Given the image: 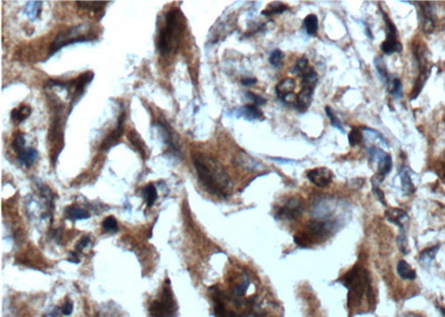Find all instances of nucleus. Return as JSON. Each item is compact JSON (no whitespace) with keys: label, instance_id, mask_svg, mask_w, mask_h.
I'll list each match as a JSON object with an SVG mask.
<instances>
[{"label":"nucleus","instance_id":"nucleus-24","mask_svg":"<svg viewBox=\"0 0 445 317\" xmlns=\"http://www.w3.org/2000/svg\"><path fill=\"white\" fill-rule=\"evenodd\" d=\"M387 86V90L390 91V94L396 98V99H400L402 97V83L401 80L398 78H390L389 82L386 83Z\"/></svg>","mask_w":445,"mask_h":317},{"label":"nucleus","instance_id":"nucleus-3","mask_svg":"<svg viewBox=\"0 0 445 317\" xmlns=\"http://www.w3.org/2000/svg\"><path fill=\"white\" fill-rule=\"evenodd\" d=\"M344 285L349 288V302H358L363 296H368L370 293V283L368 273L356 265L343 277Z\"/></svg>","mask_w":445,"mask_h":317},{"label":"nucleus","instance_id":"nucleus-16","mask_svg":"<svg viewBox=\"0 0 445 317\" xmlns=\"http://www.w3.org/2000/svg\"><path fill=\"white\" fill-rule=\"evenodd\" d=\"M381 50L385 55L392 54H400L403 50L402 44L398 42L397 38H386L381 45Z\"/></svg>","mask_w":445,"mask_h":317},{"label":"nucleus","instance_id":"nucleus-17","mask_svg":"<svg viewBox=\"0 0 445 317\" xmlns=\"http://www.w3.org/2000/svg\"><path fill=\"white\" fill-rule=\"evenodd\" d=\"M141 195L142 198L145 199V203L147 204L148 207H152L155 201L157 200L158 194H157V189L155 187L154 184H148L144 188L141 189Z\"/></svg>","mask_w":445,"mask_h":317},{"label":"nucleus","instance_id":"nucleus-26","mask_svg":"<svg viewBox=\"0 0 445 317\" xmlns=\"http://www.w3.org/2000/svg\"><path fill=\"white\" fill-rule=\"evenodd\" d=\"M30 114H31L30 107L21 106L19 108L14 109V111L11 112V119L15 120V122L21 123V122H24L25 119H27L28 117H29Z\"/></svg>","mask_w":445,"mask_h":317},{"label":"nucleus","instance_id":"nucleus-19","mask_svg":"<svg viewBox=\"0 0 445 317\" xmlns=\"http://www.w3.org/2000/svg\"><path fill=\"white\" fill-rule=\"evenodd\" d=\"M303 27H304V29L306 30V32L310 34V36H316L317 31H318L317 16L314 15V14L306 16L305 19L303 20Z\"/></svg>","mask_w":445,"mask_h":317},{"label":"nucleus","instance_id":"nucleus-23","mask_svg":"<svg viewBox=\"0 0 445 317\" xmlns=\"http://www.w3.org/2000/svg\"><path fill=\"white\" fill-rule=\"evenodd\" d=\"M66 218L69 221H82L86 220L90 215L87 210L82 208H76V207H68L66 209Z\"/></svg>","mask_w":445,"mask_h":317},{"label":"nucleus","instance_id":"nucleus-18","mask_svg":"<svg viewBox=\"0 0 445 317\" xmlns=\"http://www.w3.org/2000/svg\"><path fill=\"white\" fill-rule=\"evenodd\" d=\"M397 274L400 276L401 278L406 279V280H413L416 277L415 270L410 266V265L405 262V261H400L397 264Z\"/></svg>","mask_w":445,"mask_h":317},{"label":"nucleus","instance_id":"nucleus-30","mask_svg":"<svg viewBox=\"0 0 445 317\" xmlns=\"http://www.w3.org/2000/svg\"><path fill=\"white\" fill-rule=\"evenodd\" d=\"M440 250V245H435L433 247H430V249H426L423 252L420 254V261L429 264L431 263L433 259L435 258L436 253Z\"/></svg>","mask_w":445,"mask_h":317},{"label":"nucleus","instance_id":"nucleus-14","mask_svg":"<svg viewBox=\"0 0 445 317\" xmlns=\"http://www.w3.org/2000/svg\"><path fill=\"white\" fill-rule=\"evenodd\" d=\"M38 158V152L32 147H25L20 152L17 153V159L19 160L21 165L26 167H30Z\"/></svg>","mask_w":445,"mask_h":317},{"label":"nucleus","instance_id":"nucleus-15","mask_svg":"<svg viewBox=\"0 0 445 317\" xmlns=\"http://www.w3.org/2000/svg\"><path fill=\"white\" fill-rule=\"evenodd\" d=\"M385 218L390 223H393L394 225H397L401 230H404V224L403 222L407 218L406 212L400 209V208H391L385 212Z\"/></svg>","mask_w":445,"mask_h":317},{"label":"nucleus","instance_id":"nucleus-4","mask_svg":"<svg viewBox=\"0 0 445 317\" xmlns=\"http://www.w3.org/2000/svg\"><path fill=\"white\" fill-rule=\"evenodd\" d=\"M84 25H79V26H75L68 29L67 31L60 32L58 36L56 37V39L53 42L50 46V51H49V56H51L53 54L57 53L59 49H61L62 47H66V46L70 45V44H75V43H85L87 40L93 39L89 36H86V33L81 34V32L83 31V29H85Z\"/></svg>","mask_w":445,"mask_h":317},{"label":"nucleus","instance_id":"nucleus-22","mask_svg":"<svg viewBox=\"0 0 445 317\" xmlns=\"http://www.w3.org/2000/svg\"><path fill=\"white\" fill-rule=\"evenodd\" d=\"M401 183H402V189L405 194L406 195L414 194L415 187H414V184H413L412 180H411L410 171L406 167H405V168L401 172Z\"/></svg>","mask_w":445,"mask_h":317},{"label":"nucleus","instance_id":"nucleus-9","mask_svg":"<svg viewBox=\"0 0 445 317\" xmlns=\"http://www.w3.org/2000/svg\"><path fill=\"white\" fill-rule=\"evenodd\" d=\"M314 90H315L314 88L303 87L300 93L298 94V96H296V100L294 102V106L299 112L303 113L309 109V107L311 106V103H312Z\"/></svg>","mask_w":445,"mask_h":317},{"label":"nucleus","instance_id":"nucleus-37","mask_svg":"<svg viewBox=\"0 0 445 317\" xmlns=\"http://www.w3.org/2000/svg\"><path fill=\"white\" fill-rule=\"evenodd\" d=\"M396 244H397L398 250L401 251V253H403V254L409 253V243H407V238H406V234H405V230H401V234L398 235V237L396 238Z\"/></svg>","mask_w":445,"mask_h":317},{"label":"nucleus","instance_id":"nucleus-39","mask_svg":"<svg viewBox=\"0 0 445 317\" xmlns=\"http://www.w3.org/2000/svg\"><path fill=\"white\" fill-rule=\"evenodd\" d=\"M90 241H91V239H90L89 236H84V237L79 240L76 245V253H82L83 250L86 249V247L90 244Z\"/></svg>","mask_w":445,"mask_h":317},{"label":"nucleus","instance_id":"nucleus-1","mask_svg":"<svg viewBox=\"0 0 445 317\" xmlns=\"http://www.w3.org/2000/svg\"><path fill=\"white\" fill-rule=\"evenodd\" d=\"M197 177L209 194L226 198L232 194L233 182L217 160L204 154H192Z\"/></svg>","mask_w":445,"mask_h":317},{"label":"nucleus","instance_id":"nucleus-13","mask_svg":"<svg viewBox=\"0 0 445 317\" xmlns=\"http://www.w3.org/2000/svg\"><path fill=\"white\" fill-rule=\"evenodd\" d=\"M237 117H243L248 122H253L256 119L263 118V113L261 109L255 105H245L238 109Z\"/></svg>","mask_w":445,"mask_h":317},{"label":"nucleus","instance_id":"nucleus-21","mask_svg":"<svg viewBox=\"0 0 445 317\" xmlns=\"http://www.w3.org/2000/svg\"><path fill=\"white\" fill-rule=\"evenodd\" d=\"M317 83H318V75L313 68L310 67L309 71H307L303 75V77H302V86H303V87L315 89Z\"/></svg>","mask_w":445,"mask_h":317},{"label":"nucleus","instance_id":"nucleus-7","mask_svg":"<svg viewBox=\"0 0 445 317\" xmlns=\"http://www.w3.org/2000/svg\"><path fill=\"white\" fill-rule=\"evenodd\" d=\"M306 176L313 185L319 188L328 186L334 177L333 171L326 168V167H318V168L311 169L306 172Z\"/></svg>","mask_w":445,"mask_h":317},{"label":"nucleus","instance_id":"nucleus-35","mask_svg":"<svg viewBox=\"0 0 445 317\" xmlns=\"http://www.w3.org/2000/svg\"><path fill=\"white\" fill-rule=\"evenodd\" d=\"M363 142V136L361 130L357 128H353L349 135V143L352 147H355L357 145H361Z\"/></svg>","mask_w":445,"mask_h":317},{"label":"nucleus","instance_id":"nucleus-34","mask_svg":"<svg viewBox=\"0 0 445 317\" xmlns=\"http://www.w3.org/2000/svg\"><path fill=\"white\" fill-rule=\"evenodd\" d=\"M325 112H326V115H327V117L329 118V120H330V126L332 127H335V128H338L340 131H342V132H344V128H343V126H342V124H341V122H340V119L336 117V115L334 114V112H333V109L330 108V107H328V106H326L325 107Z\"/></svg>","mask_w":445,"mask_h":317},{"label":"nucleus","instance_id":"nucleus-12","mask_svg":"<svg viewBox=\"0 0 445 317\" xmlns=\"http://www.w3.org/2000/svg\"><path fill=\"white\" fill-rule=\"evenodd\" d=\"M295 87H296V83L293 78H285L276 85L275 93L279 99L283 100L285 97L293 94Z\"/></svg>","mask_w":445,"mask_h":317},{"label":"nucleus","instance_id":"nucleus-42","mask_svg":"<svg viewBox=\"0 0 445 317\" xmlns=\"http://www.w3.org/2000/svg\"><path fill=\"white\" fill-rule=\"evenodd\" d=\"M437 174L440 176L443 181H445V157L438 163L437 166Z\"/></svg>","mask_w":445,"mask_h":317},{"label":"nucleus","instance_id":"nucleus-31","mask_svg":"<svg viewBox=\"0 0 445 317\" xmlns=\"http://www.w3.org/2000/svg\"><path fill=\"white\" fill-rule=\"evenodd\" d=\"M124 116H125V115L123 114L122 116L119 117V120H118V127H117V128H116L115 130H114V132H112L110 136L108 137L107 139L105 140V143H104V145H102V147L109 146L112 142H115V140L118 139L119 137H121V135L123 134V120H124Z\"/></svg>","mask_w":445,"mask_h":317},{"label":"nucleus","instance_id":"nucleus-8","mask_svg":"<svg viewBox=\"0 0 445 317\" xmlns=\"http://www.w3.org/2000/svg\"><path fill=\"white\" fill-rule=\"evenodd\" d=\"M422 9V28L425 33H432L435 28V14L431 3H420Z\"/></svg>","mask_w":445,"mask_h":317},{"label":"nucleus","instance_id":"nucleus-46","mask_svg":"<svg viewBox=\"0 0 445 317\" xmlns=\"http://www.w3.org/2000/svg\"><path fill=\"white\" fill-rule=\"evenodd\" d=\"M45 317H57V315H56V314H51V315H48V316H45Z\"/></svg>","mask_w":445,"mask_h":317},{"label":"nucleus","instance_id":"nucleus-40","mask_svg":"<svg viewBox=\"0 0 445 317\" xmlns=\"http://www.w3.org/2000/svg\"><path fill=\"white\" fill-rule=\"evenodd\" d=\"M373 193H374V195L376 196V197L379 198V200L381 201L382 204H383V205H386L385 197H384V193L382 192V190L379 188V186H373Z\"/></svg>","mask_w":445,"mask_h":317},{"label":"nucleus","instance_id":"nucleus-5","mask_svg":"<svg viewBox=\"0 0 445 317\" xmlns=\"http://www.w3.org/2000/svg\"><path fill=\"white\" fill-rule=\"evenodd\" d=\"M150 313L152 317H172L176 313V303L169 287H165L161 298L152 303Z\"/></svg>","mask_w":445,"mask_h":317},{"label":"nucleus","instance_id":"nucleus-36","mask_svg":"<svg viewBox=\"0 0 445 317\" xmlns=\"http://www.w3.org/2000/svg\"><path fill=\"white\" fill-rule=\"evenodd\" d=\"M25 144H26L25 135L22 134V132H17L14 137L13 144H11V147H13V149L16 153H18L21 151L22 148H25Z\"/></svg>","mask_w":445,"mask_h":317},{"label":"nucleus","instance_id":"nucleus-45","mask_svg":"<svg viewBox=\"0 0 445 317\" xmlns=\"http://www.w3.org/2000/svg\"><path fill=\"white\" fill-rule=\"evenodd\" d=\"M409 317H424V316L418 315V314H409Z\"/></svg>","mask_w":445,"mask_h":317},{"label":"nucleus","instance_id":"nucleus-44","mask_svg":"<svg viewBox=\"0 0 445 317\" xmlns=\"http://www.w3.org/2000/svg\"><path fill=\"white\" fill-rule=\"evenodd\" d=\"M78 255L76 253H70V258L68 259V261L69 262H71V263H75V264H78L79 263V258L77 257Z\"/></svg>","mask_w":445,"mask_h":317},{"label":"nucleus","instance_id":"nucleus-11","mask_svg":"<svg viewBox=\"0 0 445 317\" xmlns=\"http://www.w3.org/2000/svg\"><path fill=\"white\" fill-rule=\"evenodd\" d=\"M392 157L390 154L382 153L378 158V175L376 177L382 182L392 170Z\"/></svg>","mask_w":445,"mask_h":317},{"label":"nucleus","instance_id":"nucleus-20","mask_svg":"<svg viewBox=\"0 0 445 317\" xmlns=\"http://www.w3.org/2000/svg\"><path fill=\"white\" fill-rule=\"evenodd\" d=\"M238 160V165L243 167V168H246L248 170H257L259 169L262 165L259 163H257L254 158H252L248 155H246L245 153H243L241 156L237 157Z\"/></svg>","mask_w":445,"mask_h":317},{"label":"nucleus","instance_id":"nucleus-2","mask_svg":"<svg viewBox=\"0 0 445 317\" xmlns=\"http://www.w3.org/2000/svg\"><path fill=\"white\" fill-rule=\"evenodd\" d=\"M185 19L178 9L167 13L165 25L159 32L157 48L162 56H167L177 50L185 32Z\"/></svg>","mask_w":445,"mask_h":317},{"label":"nucleus","instance_id":"nucleus-27","mask_svg":"<svg viewBox=\"0 0 445 317\" xmlns=\"http://www.w3.org/2000/svg\"><path fill=\"white\" fill-rule=\"evenodd\" d=\"M309 59L306 57H302L298 61H296L295 65L290 69V73L293 75H296V76L303 77V75L309 71Z\"/></svg>","mask_w":445,"mask_h":317},{"label":"nucleus","instance_id":"nucleus-10","mask_svg":"<svg viewBox=\"0 0 445 317\" xmlns=\"http://www.w3.org/2000/svg\"><path fill=\"white\" fill-rule=\"evenodd\" d=\"M430 74H431V68L429 67V65L420 67V75L414 84V88L412 90V93H411V97H410L411 100L416 99L418 96L421 94V91L423 89L427 78L430 77Z\"/></svg>","mask_w":445,"mask_h":317},{"label":"nucleus","instance_id":"nucleus-43","mask_svg":"<svg viewBox=\"0 0 445 317\" xmlns=\"http://www.w3.org/2000/svg\"><path fill=\"white\" fill-rule=\"evenodd\" d=\"M257 83V79L256 78H249V77H246V78H243L242 79V84L244 85V86H252V85H254V84H256Z\"/></svg>","mask_w":445,"mask_h":317},{"label":"nucleus","instance_id":"nucleus-25","mask_svg":"<svg viewBox=\"0 0 445 317\" xmlns=\"http://www.w3.org/2000/svg\"><path fill=\"white\" fill-rule=\"evenodd\" d=\"M288 9V7L286 5H284L282 3H272L267 6V8L265 10L262 11V15L264 16H272V15H281L283 14L284 11H286Z\"/></svg>","mask_w":445,"mask_h":317},{"label":"nucleus","instance_id":"nucleus-6","mask_svg":"<svg viewBox=\"0 0 445 317\" xmlns=\"http://www.w3.org/2000/svg\"><path fill=\"white\" fill-rule=\"evenodd\" d=\"M304 212V201L299 196H294L286 200L281 208L276 212L278 221H296Z\"/></svg>","mask_w":445,"mask_h":317},{"label":"nucleus","instance_id":"nucleus-29","mask_svg":"<svg viewBox=\"0 0 445 317\" xmlns=\"http://www.w3.org/2000/svg\"><path fill=\"white\" fill-rule=\"evenodd\" d=\"M77 5L79 8L94 11V13H98L100 9L105 7L107 3L106 2H77Z\"/></svg>","mask_w":445,"mask_h":317},{"label":"nucleus","instance_id":"nucleus-33","mask_svg":"<svg viewBox=\"0 0 445 317\" xmlns=\"http://www.w3.org/2000/svg\"><path fill=\"white\" fill-rule=\"evenodd\" d=\"M284 58H285V55H284L283 51L279 50V49H275V50L272 51L270 58H268V61H270V63L273 67L278 68L283 65Z\"/></svg>","mask_w":445,"mask_h":317},{"label":"nucleus","instance_id":"nucleus-28","mask_svg":"<svg viewBox=\"0 0 445 317\" xmlns=\"http://www.w3.org/2000/svg\"><path fill=\"white\" fill-rule=\"evenodd\" d=\"M374 65H375V68H376V72L379 73L382 80H384L385 84H386L387 82H389L390 77H389V73H387L386 65H385V61L383 59V57H382V56L375 57V58H374Z\"/></svg>","mask_w":445,"mask_h":317},{"label":"nucleus","instance_id":"nucleus-32","mask_svg":"<svg viewBox=\"0 0 445 317\" xmlns=\"http://www.w3.org/2000/svg\"><path fill=\"white\" fill-rule=\"evenodd\" d=\"M101 226H102V228H104L106 233L115 234L118 232V223L116 221V218L113 217V216L106 217L104 222L101 223Z\"/></svg>","mask_w":445,"mask_h":317},{"label":"nucleus","instance_id":"nucleus-41","mask_svg":"<svg viewBox=\"0 0 445 317\" xmlns=\"http://www.w3.org/2000/svg\"><path fill=\"white\" fill-rule=\"evenodd\" d=\"M71 312H72V303L70 301H66L65 304L62 305V307H61V313L68 316V315L71 314Z\"/></svg>","mask_w":445,"mask_h":317},{"label":"nucleus","instance_id":"nucleus-38","mask_svg":"<svg viewBox=\"0 0 445 317\" xmlns=\"http://www.w3.org/2000/svg\"><path fill=\"white\" fill-rule=\"evenodd\" d=\"M246 96H247V98H248L249 100L253 101V105L257 106V107L258 106H263V105H265V103H266L265 98H263V97L259 96V95H256L254 93H250V91H247Z\"/></svg>","mask_w":445,"mask_h":317}]
</instances>
